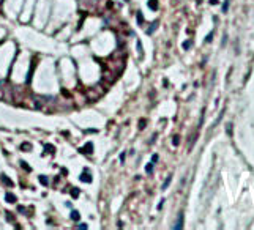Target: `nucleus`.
Returning <instances> with one entry per match:
<instances>
[{"label": "nucleus", "mask_w": 254, "mask_h": 230, "mask_svg": "<svg viewBox=\"0 0 254 230\" xmlns=\"http://www.w3.org/2000/svg\"><path fill=\"white\" fill-rule=\"evenodd\" d=\"M79 180H80V181H84V183H90V181H92V175H90V172L84 170V173L79 177Z\"/></svg>", "instance_id": "obj_1"}, {"label": "nucleus", "mask_w": 254, "mask_h": 230, "mask_svg": "<svg viewBox=\"0 0 254 230\" xmlns=\"http://www.w3.org/2000/svg\"><path fill=\"white\" fill-rule=\"evenodd\" d=\"M79 151H80V153H92V151H93V143H92V142L85 143V147H84V148H80Z\"/></svg>", "instance_id": "obj_2"}, {"label": "nucleus", "mask_w": 254, "mask_h": 230, "mask_svg": "<svg viewBox=\"0 0 254 230\" xmlns=\"http://www.w3.org/2000/svg\"><path fill=\"white\" fill-rule=\"evenodd\" d=\"M0 180H2V181L5 183V185H6V186H14V183H13L10 178H8V177L5 175V173H2V175H0Z\"/></svg>", "instance_id": "obj_3"}, {"label": "nucleus", "mask_w": 254, "mask_h": 230, "mask_svg": "<svg viewBox=\"0 0 254 230\" xmlns=\"http://www.w3.org/2000/svg\"><path fill=\"white\" fill-rule=\"evenodd\" d=\"M5 200L8 202V203H14V202H16V196H14V194H11V192H6Z\"/></svg>", "instance_id": "obj_4"}, {"label": "nucleus", "mask_w": 254, "mask_h": 230, "mask_svg": "<svg viewBox=\"0 0 254 230\" xmlns=\"http://www.w3.org/2000/svg\"><path fill=\"white\" fill-rule=\"evenodd\" d=\"M71 219H73V221H79V219H80V214H79V211L73 210V211H71Z\"/></svg>", "instance_id": "obj_5"}, {"label": "nucleus", "mask_w": 254, "mask_h": 230, "mask_svg": "<svg viewBox=\"0 0 254 230\" xmlns=\"http://www.w3.org/2000/svg\"><path fill=\"white\" fill-rule=\"evenodd\" d=\"M77 196H79V189H77V188H73V189H71V197L76 199Z\"/></svg>", "instance_id": "obj_6"}, {"label": "nucleus", "mask_w": 254, "mask_h": 230, "mask_svg": "<svg viewBox=\"0 0 254 230\" xmlns=\"http://www.w3.org/2000/svg\"><path fill=\"white\" fill-rule=\"evenodd\" d=\"M44 148H46V150H44V154H46V153H54V147L52 145H46V147H44Z\"/></svg>", "instance_id": "obj_7"}, {"label": "nucleus", "mask_w": 254, "mask_h": 230, "mask_svg": "<svg viewBox=\"0 0 254 230\" xmlns=\"http://www.w3.org/2000/svg\"><path fill=\"white\" fill-rule=\"evenodd\" d=\"M30 147H32V145H30V143H24V145H22V148H21V150H27V151H30V150H32V148H30Z\"/></svg>", "instance_id": "obj_8"}, {"label": "nucleus", "mask_w": 254, "mask_h": 230, "mask_svg": "<svg viewBox=\"0 0 254 230\" xmlns=\"http://www.w3.org/2000/svg\"><path fill=\"white\" fill-rule=\"evenodd\" d=\"M40 181L43 183V185H44V186H46V185H48V178H46V177H44V175H41V177H40Z\"/></svg>", "instance_id": "obj_9"}, {"label": "nucleus", "mask_w": 254, "mask_h": 230, "mask_svg": "<svg viewBox=\"0 0 254 230\" xmlns=\"http://www.w3.org/2000/svg\"><path fill=\"white\" fill-rule=\"evenodd\" d=\"M181 221H183V214H180V219H178V224L175 225V228H181Z\"/></svg>", "instance_id": "obj_10"}, {"label": "nucleus", "mask_w": 254, "mask_h": 230, "mask_svg": "<svg viewBox=\"0 0 254 230\" xmlns=\"http://www.w3.org/2000/svg\"><path fill=\"white\" fill-rule=\"evenodd\" d=\"M145 170H147V172L150 173V172L153 170V165H152V164H147V167H145Z\"/></svg>", "instance_id": "obj_11"}, {"label": "nucleus", "mask_w": 254, "mask_h": 230, "mask_svg": "<svg viewBox=\"0 0 254 230\" xmlns=\"http://www.w3.org/2000/svg\"><path fill=\"white\" fill-rule=\"evenodd\" d=\"M21 165H22V167H24V169H25V170H29V172H30V170H32V169H30V167H29V165H27V164H25V162H21Z\"/></svg>", "instance_id": "obj_12"}, {"label": "nucleus", "mask_w": 254, "mask_h": 230, "mask_svg": "<svg viewBox=\"0 0 254 230\" xmlns=\"http://www.w3.org/2000/svg\"><path fill=\"white\" fill-rule=\"evenodd\" d=\"M77 228H80V230H85V228H87V225H85V224H79V225H77Z\"/></svg>", "instance_id": "obj_13"}, {"label": "nucleus", "mask_w": 254, "mask_h": 230, "mask_svg": "<svg viewBox=\"0 0 254 230\" xmlns=\"http://www.w3.org/2000/svg\"><path fill=\"white\" fill-rule=\"evenodd\" d=\"M17 211H19V213H25V211H24V207H17Z\"/></svg>", "instance_id": "obj_14"}, {"label": "nucleus", "mask_w": 254, "mask_h": 230, "mask_svg": "<svg viewBox=\"0 0 254 230\" xmlns=\"http://www.w3.org/2000/svg\"><path fill=\"white\" fill-rule=\"evenodd\" d=\"M148 5H150V6H153V8H156V2H155V0H153V2H150Z\"/></svg>", "instance_id": "obj_15"}]
</instances>
